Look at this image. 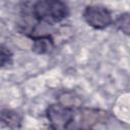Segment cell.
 <instances>
[{
	"instance_id": "cell-1",
	"label": "cell",
	"mask_w": 130,
	"mask_h": 130,
	"mask_svg": "<svg viewBox=\"0 0 130 130\" xmlns=\"http://www.w3.org/2000/svg\"><path fill=\"white\" fill-rule=\"evenodd\" d=\"M32 13L40 22L52 25L64 20L69 14V8L59 0H42L34 4Z\"/></svg>"
},
{
	"instance_id": "cell-2",
	"label": "cell",
	"mask_w": 130,
	"mask_h": 130,
	"mask_svg": "<svg viewBox=\"0 0 130 130\" xmlns=\"http://www.w3.org/2000/svg\"><path fill=\"white\" fill-rule=\"evenodd\" d=\"M47 118L54 130H65L74 121V112L72 108L58 103L48 107Z\"/></svg>"
},
{
	"instance_id": "cell-3",
	"label": "cell",
	"mask_w": 130,
	"mask_h": 130,
	"mask_svg": "<svg viewBox=\"0 0 130 130\" xmlns=\"http://www.w3.org/2000/svg\"><path fill=\"white\" fill-rule=\"evenodd\" d=\"M83 18L89 26L96 29L106 28L113 21L111 12L101 5L86 6L83 11Z\"/></svg>"
},
{
	"instance_id": "cell-4",
	"label": "cell",
	"mask_w": 130,
	"mask_h": 130,
	"mask_svg": "<svg viewBox=\"0 0 130 130\" xmlns=\"http://www.w3.org/2000/svg\"><path fill=\"white\" fill-rule=\"evenodd\" d=\"M108 119V113L94 109H84L80 114V129L89 130L91 127L105 123Z\"/></svg>"
},
{
	"instance_id": "cell-5",
	"label": "cell",
	"mask_w": 130,
	"mask_h": 130,
	"mask_svg": "<svg viewBox=\"0 0 130 130\" xmlns=\"http://www.w3.org/2000/svg\"><path fill=\"white\" fill-rule=\"evenodd\" d=\"M31 49L35 53L41 54V55L51 53L54 49V41L50 35L34 38Z\"/></svg>"
},
{
	"instance_id": "cell-6",
	"label": "cell",
	"mask_w": 130,
	"mask_h": 130,
	"mask_svg": "<svg viewBox=\"0 0 130 130\" xmlns=\"http://www.w3.org/2000/svg\"><path fill=\"white\" fill-rule=\"evenodd\" d=\"M21 121L22 118L19 113L8 109H3L1 111V123L3 126L11 130H15L20 127Z\"/></svg>"
},
{
	"instance_id": "cell-7",
	"label": "cell",
	"mask_w": 130,
	"mask_h": 130,
	"mask_svg": "<svg viewBox=\"0 0 130 130\" xmlns=\"http://www.w3.org/2000/svg\"><path fill=\"white\" fill-rule=\"evenodd\" d=\"M116 27L126 36H130V12L120 14L115 20Z\"/></svg>"
},
{
	"instance_id": "cell-8",
	"label": "cell",
	"mask_w": 130,
	"mask_h": 130,
	"mask_svg": "<svg viewBox=\"0 0 130 130\" xmlns=\"http://www.w3.org/2000/svg\"><path fill=\"white\" fill-rule=\"evenodd\" d=\"M12 60V53L10 52V50L6 47H4L3 45L1 46V50H0V62H1V66L4 67L8 64H10Z\"/></svg>"
}]
</instances>
